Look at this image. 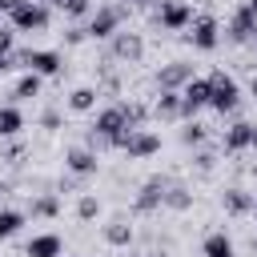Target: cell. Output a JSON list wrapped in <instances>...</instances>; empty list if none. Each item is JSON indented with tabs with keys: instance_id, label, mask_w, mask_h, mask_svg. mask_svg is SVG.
Masks as SVG:
<instances>
[{
	"instance_id": "6da1fadb",
	"label": "cell",
	"mask_w": 257,
	"mask_h": 257,
	"mask_svg": "<svg viewBox=\"0 0 257 257\" xmlns=\"http://www.w3.org/2000/svg\"><path fill=\"white\" fill-rule=\"evenodd\" d=\"M124 128H145V104H133V100L124 104V100H116V104L100 108L96 120H92V128H88V149H92V153L112 149V137H120Z\"/></svg>"
},
{
	"instance_id": "7a4b0ae2",
	"label": "cell",
	"mask_w": 257,
	"mask_h": 257,
	"mask_svg": "<svg viewBox=\"0 0 257 257\" xmlns=\"http://www.w3.org/2000/svg\"><path fill=\"white\" fill-rule=\"evenodd\" d=\"M209 80V108L213 112H221V116H233L237 108H241V88H237V80L229 76V72H209L205 76Z\"/></svg>"
},
{
	"instance_id": "3957f363",
	"label": "cell",
	"mask_w": 257,
	"mask_h": 257,
	"mask_svg": "<svg viewBox=\"0 0 257 257\" xmlns=\"http://www.w3.org/2000/svg\"><path fill=\"white\" fill-rule=\"evenodd\" d=\"M8 60H12V68L36 72V76H60V68H64L60 52H52V48H20V52H12Z\"/></svg>"
},
{
	"instance_id": "277c9868",
	"label": "cell",
	"mask_w": 257,
	"mask_h": 257,
	"mask_svg": "<svg viewBox=\"0 0 257 257\" xmlns=\"http://www.w3.org/2000/svg\"><path fill=\"white\" fill-rule=\"evenodd\" d=\"M124 20H128V4H100L92 16H88V36L92 40H112L120 28H124Z\"/></svg>"
},
{
	"instance_id": "5b68a950",
	"label": "cell",
	"mask_w": 257,
	"mask_h": 257,
	"mask_svg": "<svg viewBox=\"0 0 257 257\" xmlns=\"http://www.w3.org/2000/svg\"><path fill=\"white\" fill-rule=\"evenodd\" d=\"M112 149L128 153L133 161H145V157H157L161 153V137L153 128H124L120 137H112Z\"/></svg>"
},
{
	"instance_id": "8992f818",
	"label": "cell",
	"mask_w": 257,
	"mask_h": 257,
	"mask_svg": "<svg viewBox=\"0 0 257 257\" xmlns=\"http://www.w3.org/2000/svg\"><path fill=\"white\" fill-rule=\"evenodd\" d=\"M8 24H12V32H44L48 28V8L36 4V0H24V4L8 8Z\"/></svg>"
},
{
	"instance_id": "52a82bcc",
	"label": "cell",
	"mask_w": 257,
	"mask_h": 257,
	"mask_svg": "<svg viewBox=\"0 0 257 257\" xmlns=\"http://www.w3.org/2000/svg\"><path fill=\"white\" fill-rule=\"evenodd\" d=\"M185 40L197 48V52H213L221 44V24L217 16H193V24L185 28Z\"/></svg>"
},
{
	"instance_id": "ba28073f",
	"label": "cell",
	"mask_w": 257,
	"mask_h": 257,
	"mask_svg": "<svg viewBox=\"0 0 257 257\" xmlns=\"http://www.w3.org/2000/svg\"><path fill=\"white\" fill-rule=\"evenodd\" d=\"M157 24L165 32H185L193 24V4L189 0H161L157 4Z\"/></svg>"
},
{
	"instance_id": "9c48e42d",
	"label": "cell",
	"mask_w": 257,
	"mask_h": 257,
	"mask_svg": "<svg viewBox=\"0 0 257 257\" xmlns=\"http://www.w3.org/2000/svg\"><path fill=\"white\" fill-rule=\"evenodd\" d=\"M225 36H229V44H249L257 36V12H253V4H237L233 8L229 24H225Z\"/></svg>"
},
{
	"instance_id": "30bf717a",
	"label": "cell",
	"mask_w": 257,
	"mask_h": 257,
	"mask_svg": "<svg viewBox=\"0 0 257 257\" xmlns=\"http://www.w3.org/2000/svg\"><path fill=\"white\" fill-rule=\"evenodd\" d=\"M108 56L112 60H124V64H137L145 56V36L133 32V28H120L112 40H108Z\"/></svg>"
},
{
	"instance_id": "8fae6325",
	"label": "cell",
	"mask_w": 257,
	"mask_h": 257,
	"mask_svg": "<svg viewBox=\"0 0 257 257\" xmlns=\"http://www.w3.org/2000/svg\"><path fill=\"white\" fill-rule=\"evenodd\" d=\"M201 108H209V80L205 76H193L181 88V120H193Z\"/></svg>"
},
{
	"instance_id": "7c38bea8",
	"label": "cell",
	"mask_w": 257,
	"mask_h": 257,
	"mask_svg": "<svg viewBox=\"0 0 257 257\" xmlns=\"http://www.w3.org/2000/svg\"><path fill=\"white\" fill-rule=\"evenodd\" d=\"M169 181H173V177H149V181L137 189L133 209H137V213H157V209L165 205V189H169Z\"/></svg>"
},
{
	"instance_id": "4fadbf2b",
	"label": "cell",
	"mask_w": 257,
	"mask_h": 257,
	"mask_svg": "<svg viewBox=\"0 0 257 257\" xmlns=\"http://www.w3.org/2000/svg\"><path fill=\"white\" fill-rule=\"evenodd\" d=\"M189 80H193V64H189V60H169V64H161V68H157V88L181 92Z\"/></svg>"
},
{
	"instance_id": "5bb4252c",
	"label": "cell",
	"mask_w": 257,
	"mask_h": 257,
	"mask_svg": "<svg viewBox=\"0 0 257 257\" xmlns=\"http://www.w3.org/2000/svg\"><path fill=\"white\" fill-rule=\"evenodd\" d=\"M64 169H68L72 177H92V173L100 169V157H96L88 145H76V149L64 153Z\"/></svg>"
},
{
	"instance_id": "9a60e30c",
	"label": "cell",
	"mask_w": 257,
	"mask_h": 257,
	"mask_svg": "<svg viewBox=\"0 0 257 257\" xmlns=\"http://www.w3.org/2000/svg\"><path fill=\"white\" fill-rule=\"evenodd\" d=\"M253 128H257V124H249V120H233V124L225 128V137H221V149H225V153H245V149H253Z\"/></svg>"
},
{
	"instance_id": "2e32d148",
	"label": "cell",
	"mask_w": 257,
	"mask_h": 257,
	"mask_svg": "<svg viewBox=\"0 0 257 257\" xmlns=\"http://www.w3.org/2000/svg\"><path fill=\"white\" fill-rule=\"evenodd\" d=\"M24 257H64L60 233H36V237L24 245Z\"/></svg>"
},
{
	"instance_id": "e0dca14e",
	"label": "cell",
	"mask_w": 257,
	"mask_h": 257,
	"mask_svg": "<svg viewBox=\"0 0 257 257\" xmlns=\"http://www.w3.org/2000/svg\"><path fill=\"white\" fill-rule=\"evenodd\" d=\"M221 205H225L229 217H245V213H253V193L241 189V185H229V189L221 193Z\"/></svg>"
},
{
	"instance_id": "ac0fdd59",
	"label": "cell",
	"mask_w": 257,
	"mask_h": 257,
	"mask_svg": "<svg viewBox=\"0 0 257 257\" xmlns=\"http://www.w3.org/2000/svg\"><path fill=\"white\" fill-rule=\"evenodd\" d=\"M161 209L189 213V209H193V189H189L185 181H169V189H165V205H161Z\"/></svg>"
},
{
	"instance_id": "d6986e66",
	"label": "cell",
	"mask_w": 257,
	"mask_h": 257,
	"mask_svg": "<svg viewBox=\"0 0 257 257\" xmlns=\"http://www.w3.org/2000/svg\"><path fill=\"white\" fill-rule=\"evenodd\" d=\"M153 116H157V120H181V92L161 88L157 100H153Z\"/></svg>"
},
{
	"instance_id": "ffe728a7",
	"label": "cell",
	"mask_w": 257,
	"mask_h": 257,
	"mask_svg": "<svg viewBox=\"0 0 257 257\" xmlns=\"http://www.w3.org/2000/svg\"><path fill=\"white\" fill-rule=\"evenodd\" d=\"M100 233H104V241H108L112 249H128V245H133V225H128V217H112Z\"/></svg>"
},
{
	"instance_id": "44dd1931",
	"label": "cell",
	"mask_w": 257,
	"mask_h": 257,
	"mask_svg": "<svg viewBox=\"0 0 257 257\" xmlns=\"http://www.w3.org/2000/svg\"><path fill=\"white\" fill-rule=\"evenodd\" d=\"M201 257H237L233 237H229V233H221V229H213V233L201 241Z\"/></svg>"
},
{
	"instance_id": "7402d4cb",
	"label": "cell",
	"mask_w": 257,
	"mask_h": 257,
	"mask_svg": "<svg viewBox=\"0 0 257 257\" xmlns=\"http://www.w3.org/2000/svg\"><path fill=\"white\" fill-rule=\"evenodd\" d=\"M96 96H100V92H96L92 84H80V88L68 92V108H72V112H92V108H96Z\"/></svg>"
},
{
	"instance_id": "603a6c76",
	"label": "cell",
	"mask_w": 257,
	"mask_h": 257,
	"mask_svg": "<svg viewBox=\"0 0 257 257\" xmlns=\"http://www.w3.org/2000/svg\"><path fill=\"white\" fill-rule=\"evenodd\" d=\"M40 88H44V76H36V72H24V76L12 84V100H32Z\"/></svg>"
},
{
	"instance_id": "cb8c5ba5",
	"label": "cell",
	"mask_w": 257,
	"mask_h": 257,
	"mask_svg": "<svg viewBox=\"0 0 257 257\" xmlns=\"http://www.w3.org/2000/svg\"><path fill=\"white\" fill-rule=\"evenodd\" d=\"M24 128V112L16 104H0V137H16Z\"/></svg>"
},
{
	"instance_id": "d4e9b609",
	"label": "cell",
	"mask_w": 257,
	"mask_h": 257,
	"mask_svg": "<svg viewBox=\"0 0 257 257\" xmlns=\"http://www.w3.org/2000/svg\"><path fill=\"white\" fill-rule=\"evenodd\" d=\"M20 229H24V213H20V209H4V205H0V241L16 237Z\"/></svg>"
},
{
	"instance_id": "484cf974",
	"label": "cell",
	"mask_w": 257,
	"mask_h": 257,
	"mask_svg": "<svg viewBox=\"0 0 257 257\" xmlns=\"http://www.w3.org/2000/svg\"><path fill=\"white\" fill-rule=\"evenodd\" d=\"M56 213H60V197H56V193L32 197V217H56Z\"/></svg>"
},
{
	"instance_id": "4316f807",
	"label": "cell",
	"mask_w": 257,
	"mask_h": 257,
	"mask_svg": "<svg viewBox=\"0 0 257 257\" xmlns=\"http://www.w3.org/2000/svg\"><path fill=\"white\" fill-rule=\"evenodd\" d=\"M205 137H209V133H205V124L185 120V128H181V145H189V149H193V145H205Z\"/></svg>"
},
{
	"instance_id": "83f0119b",
	"label": "cell",
	"mask_w": 257,
	"mask_h": 257,
	"mask_svg": "<svg viewBox=\"0 0 257 257\" xmlns=\"http://www.w3.org/2000/svg\"><path fill=\"white\" fill-rule=\"evenodd\" d=\"M76 217H80V221H96V217H100V201H96L92 193H84V197L76 201Z\"/></svg>"
},
{
	"instance_id": "f1b7e54d",
	"label": "cell",
	"mask_w": 257,
	"mask_h": 257,
	"mask_svg": "<svg viewBox=\"0 0 257 257\" xmlns=\"http://www.w3.org/2000/svg\"><path fill=\"white\" fill-rule=\"evenodd\" d=\"M60 12L72 20H84V16H92V0H60Z\"/></svg>"
},
{
	"instance_id": "f546056e",
	"label": "cell",
	"mask_w": 257,
	"mask_h": 257,
	"mask_svg": "<svg viewBox=\"0 0 257 257\" xmlns=\"http://www.w3.org/2000/svg\"><path fill=\"white\" fill-rule=\"evenodd\" d=\"M12 52H16V32L0 28V56H12Z\"/></svg>"
},
{
	"instance_id": "4dcf8cb0",
	"label": "cell",
	"mask_w": 257,
	"mask_h": 257,
	"mask_svg": "<svg viewBox=\"0 0 257 257\" xmlns=\"http://www.w3.org/2000/svg\"><path fill=\"white\" fill-rule=\"evenodd\" d=\"M40 128H48V133L60 128V112H56V108H44V112H40Z\"/></svg>"
},
{
	"instance_id": "1f68e13d",
	"label": "cell",
	"mask_w": 257,
	"mask_h": 257,
	"mask_svg": "<svg viewBox=\"0 0 257 257\" xmlns=\"http://www.w3.org/2000/svg\"><path fill=\"white\" fill-rule=\"evenodd\" d=\"M64 40H68V44H80V40H88V28H84V24H72V28L64 32Z\"/></svg>"
},
{
	"instance_id": "d6a6232c",
	"label": "cell",
	"mask_w": 257,
	"mask_h": 257,
	"mask_svg": "<svg viewBox=\"0 0 257 257\" xmlns=\"http://www.w3.org/2000/svg\"><path fill=\"white\" fill-rule=\"evenodd\" d=\"M213 165H217L213 153H197V169H201V173H213Z\"/></svg>"
},
{
	"instance_id": "836d02e7",
	"label": "cell",
	"mask_w": 257,
	"mask_h": 257,
	"mask_svg": "<svg viewBox=\"0 0 257 257\" xmlns=\"http://www.w3.org/2000/svg\"><path fill=\"white\" fill-rule=\"evenodd\" d=\"M8 68H12V60H8V56H0V72H8Z\"/></svg>"
},
{
	"instance_id": "e575fe53",
	"label": "cell",
	"mask_w": 257,
	"mask_h": 257,
	"mask_svg": "<svg viewBox=\"0 0 257 257\" xmlns=\"http://www.w3.org/2000/svg\"><path fill=\"white\" fill-rule=\"evenodd\" d=\"M4 197H8V185H4V181H0V205H4Z\"/></svg>"
},
{
	"instance_id": "d590c367",
	"label": "cell",
	"mask_w": 257,
	"mask_h": 257,
	"mask_svg": "<svg viewBox=\"0 0 257 257\" xmlns=\"http://www.w3.org/2000/svg\"><path fill=\"white\" fill-rule=\"evenodd\" d=\"M36 4H44V8H48V4H56V8H60V0H36Z\"/></svg>"
},
{
	"instance_id": "8d00e7d4",
	"label": "cell",
	"mask_w": 257,
	"mask_h": 257,
	"mask_svg": "<svg viewBox=\"0 0 257 257\" xmlns=\"http://www.w3.org/2000/svg\"><path fill=\"white\" fill-rule=\"evenodd\" d=\"M249 92H253V96H257V76H253V84H249Z\"/></svg>"
},
{
	"instance_id": "74e56055",
	"label": "cell",
	"mask_w": 257,
	"mask_h": 257,
	"mask_svg": "<svg viewBox=\"0 0 257 257\" xmlns=\"http://www.w3.org/2000/svg\"><path fill=\"white\" fill-rule=\"evenodd\" d=\"M128 4H153V0H128Z\"/></svg>"
},
{
	"instance_id": "f35d334b",
	"label": "cell",
	"mask_w": 257,
	"mask_h": 257,
	"mask_svg": "<svg viewBox=\"0 0 257 257\" xmlns=\"http://www.w3.org/2000/svg\"><path fill=\"white\" fill-rule=\"evenodd\" d=\"M253 149H257V128H253Z\"/></svg>"
},
{
	"instance_id": "ab89813d",
	"label": "cell",
	"mask_w": 257,
	"mask_h": 257,
	"mask_svg": "<svg viewBox=\"0 0 257 257\" xmlns=\"http://www.w3.org/2000/svg\"><path fill=\"white\" fill-rule=\"evenodd\" d=\"M253 213H257V193H253Z\"/></svg>"
},
{
	"instance_id": "60d3db41",
	"label": "cell",
	"mask_w": 257,
	"mask_h": 257,
	"mask_svg": "<svg viewBox=\"0 0 257 257\" xmlns=\"http://www.w3.org/2000/svg\"><path fill=\"white\" fill-rule=\"evenodd\" d=\"M145 257H165V253H145Z\"/></svg>"
},
{
	"instance_id": "b9f144b4",
	"label": "cell",
	"mask_w": 257,
	"mask_h": 257,
	"mask_svg": "<svg viewBox=\"0 0 257 257\" xmlns=\"http://www.w3.org/2000/svg\"><path fill=\"white\" fill-rule=\"evenodd\" d=\"M253 253H257V233H253Z\"/></svg>"
},
{
	"instance_id": "7bdbcfd3",
	"label": "cell",
	"mask_w": 257,
	"mask_h": 257,
	"mask_svg": "<svg viewBox=\"0 0 257 257\" xmlns=\"http://www.w3.org/2000/svg\"><path fill=\"white\" fill-rule=\"evenodd\" d=\"M249 4H253V12H257V0H249Z\"/></svg>"
},
{
	"instance_id": "ee69618b",
	"label": "cell",
	"mask_w": 257,
	"mask_h": 257,
	"mask_svg": "<svg viewBox=\"0 0 257 257\" xmlns=\"http://www.w3.org/2000/svg\"><path fill=\"white\" fill-rule=\"evenodd\" d=\"M253 44H257V36H253Z\"/></svg>"
}]
</instances>
